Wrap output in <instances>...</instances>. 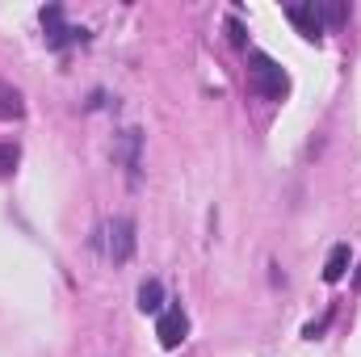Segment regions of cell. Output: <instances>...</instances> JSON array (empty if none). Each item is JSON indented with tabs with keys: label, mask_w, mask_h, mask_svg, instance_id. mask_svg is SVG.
Instances as JSON below:
<instances>
[{
	"label": "cell",
	"mask_w": 361,
	"mask_h": 357,
	"mask_svg": "<svg viewBox=\"0 0 361 357\" xmlns=\"http://www.w3.org/2000/svg\"><path fill=\"white\" fill-rule=\"evenodd\" d=\"M248 85L257 97H265V101H286V92H290V76H286V68L265 55V51H248Z\"/></svg>",
	"instance_id": "1"
},
{
	"label": "cell",
	"mask_w": 361,
	"mask_h": 357,
	"mask_svg": "<svg viewBox=\"0 0 361 357\" xmlns=\"http://www.w3.org/2000/svg\"><path fill=\"white\" fill-rule=\"evenodd\" d=\"M156 337H160V345H164V349L185 345V337H189V315L180 311V303L164 307V311L156 315Z\"/></svg>",
	"instance_id": "2"
},
{
	"label": "cell",
	"mask_w": 361,
	"mask_h": 357,
	"mask_svg": "<svg viewBox=\"0 0 361 357\" xmlns=\"http://www.w3.org/2000/svg\"><path fill=\"white\" fill-rule=\"evenodd\" d=\"M135 244H139L135 219H130V214H118V219L109 223V257H114V265H126V261L135 257Z\"/></svg>",
	"instance_id": "3"
},
{
	"label": "cell",
	"mask_w": 361,
	"mask_h": 357,
	"mask_svg": "<svg viewBox=\"0 0 361 357\" xmlns=\"http://www.w3.org/2000/svg\"><path fill=\"white\" fill-rule=\"evenodd\" d=\"M42 25H47V42H51V47H68V42H85V38H89V30L63 25V8H59V4H47V8H42Z\"/></svg>",
	"instance_id": "4"
},
{
	"label": "cell",
	"mask_w": 361,
	"mask_h": 357,
	"mask_svg": "<svg viewBox=\"0 0 361 357\" xmlns=\"http://www.w3.org/2000/svg\"><path fill=\"white\" fill-rule=\"evenodd\" d=\"M286 17L298 25V34H302L307 42H319V38H324V17H319V4H315V0H311V4H290Z\"/></svg>",
	"instance_id": "5"
},
{
	"label": "cell",
	"mask_w": 361,
	"mask_h": 357,
	"mask_svg": "<svg viewBox=\"0 0 361 357\" xmlns=\"http://www.w3.org/2000/svg\"><path fill=\"white\" fill-rule=\"evenodd\" d=\"M164 303H169V298H164V282H160V277H147V282L139 286V311H143V315H160Z\"/></svg>",
	"instance_id": "6"
},
{
	"label": "cell",
	"mask_w": 361,
	"mask_h": 357,
	"mask_svg": "<svg viewBox=\"0 0 361 357\" xmlns=\"http://www.w3.org/2000/svg\"><path fill=\"white\" fill-rule=\"evenodd\" d=\"M17 118H25V97L8 80H0V122H17Z\"/></svg>",
	"instance_id": "7"
},
{
	"label": "cell",
	"mask_w": 361,
	"mask_h": 357,
	"mask_svg": "<svg viewBox=\"0 0 361 357\" xmlns=\"http://www.w3.org/2000/svg\"><path fill=\"white\" fill-rule=\"evenodd\" d=\"M139 143H143V135H139V131H126V135H122V147H118V156H122L130 181L139 177Z\"/></svg>",
	"instance_id": "8"
},
{
	"label": "cell",
	"mask_w": 361,
	"mask_h": 357,
	"mask_svg": "<svg viewBox=\"0 0 361 357\" xmlns=\"http://www.w3.org/2000/svg\"><path fill=\"white\" fill-rule=\"evenodd\" d=\"M345 269H349V244H336V248L328 253V265H324V282H341V277H345Z\"/></svg>",
	"instance_id": "9"
},
{
	"label": "cell",
	"mask_w": 361,
	"mask_h": 357,
	"mask_svg": "<svg viewBox=\"0 0 361 357\" xmlns=\"http://www.w3.org/2000/svg\"><path fill=\"white\" fill-rule=\"evenodd\" d=\"M319 17H324V30H328V25L341 30V25L349 21V4H345V0H324V4H319Z\"/></svg>",
	"instance_id": "10"
},
{
	"label": "cell",
	"mask_w": 361,
	"mask_h": 357,
	"mask_svg": "<svg viewBox=\"0 0 361 357\" xmlns=\"http://www.w3.org/2000/svg\"><path fill=\"white\" fill-rule=\"evenodd\" d=\"M17 160H21V152H17L13 143H0V177H8V173L17 169Z\"/></svg>",
	"instance_id": "11"
},
{
	"label": "cell",
	"mask_w": 361,
	"mask_h": 357,
	"mask_svg": "<svg viewBox=\"0 0 361 357\" xmlns=\"http://www.w3.org/2000/svg\"><path fill=\"white\" fill-rule=\"evenodd\" d=\"M227 34H231V47H244L248 38H244V25H240V17H227Z\"/></svg>",
	"instance_id": "12"
},
{
	"label": "cell",
	"mask_w": 361,
	"mask_h": 357,
	"mask_svg": "<svg viewBox=\"0 0 361 357\" xmlns=\"http://www.w3.org/2000/svg\"><path fill=\"white\" fill-rule=\"evenodd\" d=\"M353 286H357V290H361V265H357V273H353Z\"/></svg>",
	"instance_id": "13"
}]
</instances>
